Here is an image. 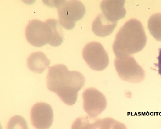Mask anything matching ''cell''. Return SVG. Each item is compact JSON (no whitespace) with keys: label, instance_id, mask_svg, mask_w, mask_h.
<instances>
[{"label":"cell","instance_id":"cell-1","mask_svg":"<svg viewBox=\"0 0 161 129\" xmlns=\"http://www.w3.org/2000/svg\"><path fill=\"white\" fill-rule=\"evenodd\" d=\"M85 79L80 72L69 71L64 64H56L49 68L47 86L67 105H74L78 91L84 85Z\"/></svg>","mask_w":161,"mask_h":129},{"label":"cell","instance_id":"cell-2","mask_svg":"<svg viewBox=\"0 0 161 129\" xmlns=\"http://www.w3.org/2000/svg\"><path fill=\"white\" fill-rule=\"evenodd\" d=\"M147 41L144 27L140 21L131 19L119 29L113 45L116 56L133 54L142 51Z\"/></svg>","mask_w":161,"mask_h":129},{"label":"cell","instance_id":"cell-3","mask_svg":"<svg viewBox=\"0 0 161 129\" xmlns=\"http://www.w3.org/2000/svg\"><path fill=\"white\" fill-rule=\"evenodd\" d=\"M53 5L57 8L60 24L68 30L73 29L77 21L85 14L83 3L77 0L55 1Z\"/></svg>","mask_w":161,"mask_h":129},{"label":"cell","instance_id":"cell-4","mask_svg":"<svg viewBox=\"0 0 161 129\" xmlns=\"http://www.w3.org/2000/svg\"><path fill=\"white\" fill-rule=\"evenodd\" d=\"M25 35L29 44L34 47H42L47 44L51 45L53 31L49 19L45 22L35 19L27 25Z\"/></svg>","mask_w":161,"mask_h":129},{"label":"cell","instance_id":"cell-5","mask_svg":"<svg viewBox=\"0 0 161 129\" xmlns=\"http://www.w3.org/2000/svg\"><path fill=\"white\" fill-rule=\"evenodd\" d=\"M114 65L119 76L124 80L138 82L145 77L144 70L131 55L116 56Z\"/></svg>","mask_w":161,"mask_h":129},{"label":"cell","instance_id":"cell-6","mask_svg":"<svg viewBox=\"0 0 161 129\" xmlns=\"http://www.w3.org/2000/svg\"><path fill=\"white\" fill-rule=\"evenodd\" d=\"M82 54L85 61L95 71H103L109 65L108 55L99 42L88 43L84 47Z\"/></svg>","mask_w":161,"mask_h":129},{"label":"cell","instance_id":"cell-7","mask_svg":"<svg viewBox=\"0 0 161 129\" xmlns=\"http://www.w3.org/2000/svg\"><path fill=\"white\" fill-rule=\"evenodd\" d=\"M31 121L37 129H48L53 121V112L51 106L44 103H36L31 111Z\"/></svg>","mask_w":161,"mask_h":129},{"label":"cell","instance_id":"cell-8","mask_svg":"<svg viewBox=\"0 0 161 129\" xmlns=\"http://www.w3.org/2000/svg\"><path fill=\"white\" fill-rule=\"evenodd\" d=\"M124 1H103L101 3L102 14L107 20L112 23L124 17L126 10L124 7Z\"/></svg>","mask_w":161,"mask_h":129},{"label":"cell","instance_id":"cell-9","mask_svg":"<svg viewBox=\"0 0 161 129\" xmlns=\"http://www.w3.org/2000/svg\"><path fill=\"white\" fill-rule=\"evenodd\" d=\"M50 64V60L42 52L33 53L29 56L27 59L28 68L35 73H42L49 67Z\"/></svg>","mask_w":161,"mask_h":129},{"label":"cell","instance_id":"cell-10","mask_svg":"<svg viewBox=\"0 0 161 129\" xmlns=\"http://www.w3.org/2000/svg\"><path fill=\"white\" fill-rule=\"evenodd\" d=\"M117 23L109 22L102 14L97 15L92 24L93 32L96 36L104 37L109 36L113 31Z\"/></svg>","mask_w":161,"mask_h":129},{"label":"cell","instance_id":"cell-11","mask_svg":"<svg viewBox=\"0 0 161 129\" xmlns=\"http://www.w3.org/2000/svg\"><path fill=\"white\" fill-rule=\"evenodd\" d=\"M148 28L151 35L157 40H161V14L153 15L148 22Z\"/></svg>","mask_w":161,"mask_h":129},{"label":"cell","instance_id":"cell-12","mask_svg":"<svg viewBox=\"0 0 161 129\" xmlns=\"http://www.w3.org/2000/svg\"><path fill=\"white\" fill-rule=\"evenodd\" d=\"M49 20L53 31V37L50 45L53 47L58 46L62 44L64 38L62 25L60 24L59 21L57 20L49 19Z\"/></svg>","mask_w":161,"mask_h":129},{"label":"cell","instance_id":"cell-13","mask_svg":"<svg viewBox=\"0 0 161 129\" xmlns=\"http://www.w3.org/2000/svg\"><path fill=\"white\" fill-rule=\"evenodd\" d=\"M7 129H29L28 124L24 118L16 115L13 117L8 122Z\"/></svg>","mask_w":161,"mask_h":129},{"label":"cell","instance_id":"cell-14","mask_svg":"<svg viewBox=\"0 0 161 129\" xmlns=\"http://www.w3.org/2000/svg\"><path fill=\"white\" fill-rule=\"evenodd\" d=\"M157 59H158V63L157 65L158 69V73L161 76V49H160L159 56Z\"/></svg>","mask_w":161,"mask_h":129}]
</instances>
